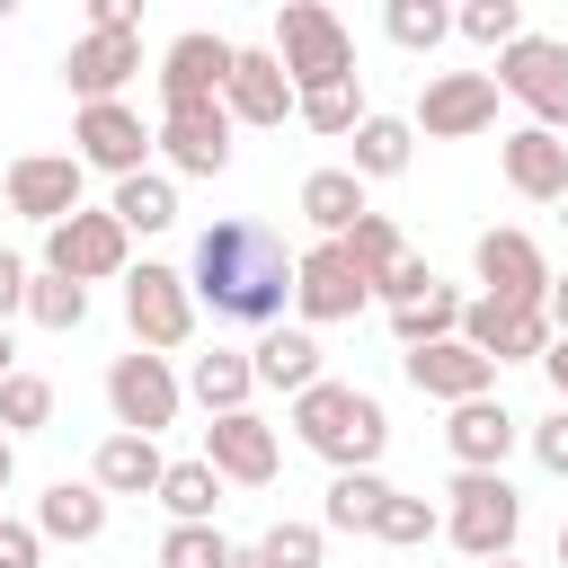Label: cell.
<instances>
[{
    "label": "cell",
    "instance_id": "cell-52",
    "mask_svg": "<svg viewBox=\"0 0 568 568\" xmlns=\"http://www.w3.org/2000/svg\"><path fill=\"white\" fill-rule=\"evenodd\" d=\"M559 568H568V524H559Z\"/></svg>",
    "mask_w": 568,
    "mask_h": 568
},
{
    "label": "cell",
    "instance_id": "cell-15",
    "mask_svg": "<svg viewBox=\"0 0 568 568\" xmlns=\"http://www.w3.org/2000/svg\"><path fill=\"white\" fill-rule=\"evenodd\" d=\"M71 142H80V169H106V178L124 186V178H142V151H151L160 133H142V115H133L124 98H106V106H80Z\"/></svg>",
    "mask_w": 568,
    "mask_h": 568
},
{
    "label": "cell",
    "instance_id": "cell-2",
    "mask_svg": "<svg viewBox=\"0 0 568 568\" xmlns=\"http://www.w3.org/2000/svg\"><path fill=\"white\" fill-rule=\"evenodd\" d=\"M293 435H302L328 470H373L382 444H390V417H382V399L355 390V382H311V390L293 399Z\"/></svg>",
    "mask_w": 568,
    "mask_h": 568
},
{
    "label": "cell",
    "instance_id": "cell-40",
    "mask_svg": "<svg viewBox=\"0 0 568 568\" xmlns=\"http://www.w3.org/2000/svg\"><path fill=\"white\" fill-rule=\"evenodd\" d=\"M160 568H231V541L213 524H169L160 532Z\"/></svg>",
    "mask_w": 568,
    "mask_h": 568
},
{
    "label": "cell",
    "instance_id": "cell-43",
    "mask_svg": "<svg viewBox=\"0 0 568 568\" xmlns=\"http://www.w3.org/2000/svg\"><path fill=\"white\" fill-rule=\"evenodd\" d=\"M532 462H541L550 479H568V408H550V417L532 426Z\"/></svg>",
    "mask_w": 568,
    "mask_h": 568
},
{
    "label": "cell",
    "instance_id": "cell-46",
    "mask_svg": "<svg viewBox=\"0 0 568 568\" xmlns=\"http://www.w3.org/2000/svg\"><path fill=\"white\" fill-rule=\"evenodd\" d=\"M541 373H550V399L568 408V337H550V355H541Z\"/></svg>",
    "mask_w": 568,
    "mask_h": 568
},
{
    "label": "cell",
    "instance_id": "cell-27",
    "mask_svg": "<svg viewBox=\"0 0 568 568\" xmlns=\"http://www.w3.org/2000/svg\"><path fill=\"white\" fill-rule=\"evenodd\" d=\"M186 390L204 399V417H240V408H248V390H257L248 346H213V355H195V364H186Z\"/></svg>",
    "mask_w": 568,
    "mask_h": 568
},
{
    "label": "cell",
    "instance_id": "cell-9",
    "mask_svg": "<svg viewBox=\"0 0 568 568\" xmlns=\"http://www.w3.org/2000/svg\"><path fill=\"white\" fill-rule=\"evenodd\" d=\"M497 89L506 98H524L532 106V124H568V44L559 36H515L506 53H497Z\"/></svg>",
    "mask_w": 568,
    "mask_h": 568
},
{
    "label": "cell",
    "instance_id": "cell-39",
    "mask_svg": "<svg viewBox=\"0 0 568 568\" xmlns=\"http://www.w3.org/2000/svg\"><path fill=\"white\" fill-rule=\"evenodd\" d=\"M435 532H444V515H435L426 497H390L382 524H373V541H390V550H426Z\"/></svg>",
    "mask_w": 568,
    "mask_h": 568
},
{
    "label": "cell",
    "instance_id": "cell-16",
    "mask_svg": "<svg viewBox=\"0 0 568 568\" xmlns=\"http://www.w3.org/2000/svg\"><path fill=\"white\" fill-rule=\"evenodd\" d=\"M470 266H479L488 302H524V311H541V302H550V257H541L524 231H479Z\"/></svg>",
    "mask_w": 568,
    "mask_h": 568
},
{
    "label": "cell",
    "instance_id": "cell-20",
    "mask_svg": "<svg viewBox=\"0 0 568 568\" xmlns=\"http://www.w3.org/2000/svg\"><path fill=\"white\" fill-rule=\"evenodd\" d=\"M204 462H213L222 479H240V488H266L284 453H275V426H266L257 408H240V417H213V426H204Z\"/></svg>",
    "mask_w": 568,
    "mask_h": 568
},
{
    "label": "cell",
    "instance_id": "cell-53",
    "mask_svg": "<svg viewBox=\"0 0 568 568\" xmlns=\"http://www.w3.org/2000/svg\"><path fill=\"white\" fill-rule=\"evenodd\" d=\"M559 222H568V213H559Z\"/></svg>",
    "mask_w": 568,
    "mask_h": 568
},
{
    "label": "cell",
    "instance_id": "cell-11",
    "mask_svg": "<svg viewBox=\"0 0 568 568\" xmlns=\"http://www.w3.org/2000/svg\"><path fill=\"white\" fill-rule=\"evenodd\" d=\"M160 151L178 178H222L231 169V106L195 98V106H160Z\"/></svg>",
    "mask_w": 568,
    "mask_h": 568
},
{
    "label": "cell",
    "instance_id": "cell-1",
    "mask_svg": "<svg viewBox=\"0 0 568 568\" xmlns=\"http://www.w3.org/2000/svg\"><path fill=\"white\" fill-rule=\"evenodd\" d=\"M293 248L266 231V222H248V213H222L204 240H195V266H186V284H195V302H213V320H240V328H275L284 320V302H293Z\"/></svg>",
    "mask_w": 568,
    "mask_h": 568
},
{
    "label": "cell",
    "instance_id": "cell-48",
    "mask_svg": "<svg viewBox=\"0 0 568 568\" xmlns=\"http://www.w3.org/2000/svg\"><path fill=\"white\" fill-rule=\"evenodd\" d=\"M9 373H18V337L0 328V382H9Z\"/></svg>",
    "mask_w": 568,
    "mask_h": 568
},
{
    "label": "cell",
    "instance_id": "cell-49",
    "mask_svg": "<svg viewBox=\"0 0 568 568\" xmlns=\"http://www.w3.org/2000/svg\"><path fill=\"white\" fill-rule=\"evenodd\" d=\"M9 479H18V444L0 435V488H9Z\"/></svg>",
    "mask_w": 568,
    "mask_h": 568
},
{
    "label": "cell",
    "instance_id": "cell-3",
    "mask_svg": "<svg viewBox=\"0 0 568 568\" xmlns=\"http://www.w3.org/2000/svg\"><path fill=\"white\" fill-rule=\"evenodd\" d=\"M275 62H284L293 98H311V89H346V80H355V36L337 27V9H320V0H284V18H275Z\"/></svg>",
    "mask_w": 568,
    "mask_h": 568
},
{
    "label": "cell",
    "instance_id": "cell-26",
    "mask_svg": "<svg viewBox=\"0 0 568 568\" xmlns=\"http://www.w3.org/2000/svg\"><path fill=\"white\" fill-rule=\"evenodd\" d=\"M248 364H257V382H266V390H293V399H302L311 382H328V373H320V337H311V328H266V337L248 346Z\"/></svg>",
    "mask_w": 568,
    "mask_h": 568
},
{
    "label": "cell",
    "instance_id": "cell-19",
    "mask_svg": "<svg viewBox=\"0 0 568 568\" xmlns=\"http://www.w3.org/2000/svg\"><path fill=\"white\" fill-rule=\"evenodd\" d=\"M497 160H506V186H515V195H532V204H568V133H550V124H515V133L497 142Z\"/></svg>",
    "mask_w": 568,
    "mask_h": 568
},
{
    "label": "cell",
    "instance_id": "cell-13",
    "mask_svg": "<svg viewBox=\"0 0 568 568\" xmlns=\"http://www.w3.org/2000/svg\"><path fill=\"white\" fill-rule=\"evenodd\" d=\"M462 337H470L488 364H541L559 328H550V311H524V302H488V293H479V302H462Z\"/></svg>",
    "mask_w": 568,
    "mask_h": 568
},
{
    "label": "cell",
    "instance_id": "cell-17",
    "mask_svg": "<svg viewBox=\"0 0 568 568\" xmlns=\"http://www.w3.org/2000/svg\"><path fill=\"white\" fill-rule=\"evenodd\" d=\"M399 373H408L426 399H444V408H462V399H488V390H497V364H488L470 337H444V346H408V355H399Z\"/></svg>",
    "mask_w": 568,
    "mask_h": 568
},
{
    "label": "cell",
    "instance_id": "cell-37",
    "mask_svg": "<svg viewBox=\"0 0 568 568\" xmlns=\"http://www.w3.org/2000/svg\"><path fill=\"white\" fill-rule=\"evenodd\" d=\"M453 36H470V44L506 53V44L524 36V9H515V0H470V9H453Z\"/></svg>",
    "mask_w": 568,
    "mask_h": 568
},
{
    "label": "cell",
    "instance_id": "cell-42",
    "mask_svg": "<svg viewBox=\"0 0 568 568\" xmlns=\"http://www.w3.org/2000/svg\"><path fill=\"white\" fill-rule=\"evenodd\" d=\"M426 293H435V266H426V257H408L399 275H382V293H373V302H390V311H408V302H426Z\"/></svg>",
    "mask_w": 568,
    "mask_h": 568
},
{
    "label": "cell",
    "instance_id": "cell-10",
    "mask_svg": "<svg viewBox=\"0 0 568 568\" xmlns=\"http://www.w3.org/2000/svg\"><path fill=\"white\" fill-rule=\"evenodd\" d=\"M497 71H444V80H426V98H417V133H435V142H462V133H488L497 124Z\"/></svg>",
    "mask_w": 568,
    "mask_h": 568
},
{
    "label": "cell",
    "instance_id": "cell-22",
    "mask_svg": "<svg viewBox=\"0 0 568 568\" xmlns=\"http://www.w3.org/2000/svg\"><path fill=\"white\" fill-rule=\"evenodd\" d=\"M515 435H524V426L506 417V399H497V390H488V399H462V408L444 417V444H453V462H462V470H497V462L515 453Z\"/></svg>",
    "mask_w": 568,
    "mask_h": 568
},
{
    "label": "cell",
    "instance_id": "cell-34",
    "mask_svg": "<svg viewBox=\"0 0 568 568\" xmlns=\"http://www.w3.org/2000/svg\"><path fill=\"white\" fill-rule=\"evenodd\" d=\"M382 27H390V44H399V53H435V44L453 36V9H444V0H390V9H382Z\"/></svg>",
    "mask_w": 568,
    "mask_h": 568
},
{
    "label": "cell",
    "instance_id": "cell-24",
    "mask_svg": "<svg viewBox=\"0 0 568 568\" xmlns=\"http://www.w3.org/2000/svg\"><path fill=\"white\" fill-rule=\"evenodd\" d=\"M36 532L44 541H98L106 532V488L98 479H53L36 497Z\"/></svg>",
    "mask_w": 568,
    "mask_h": 568
},
{
    "label": "cell",
    "instance_id": "cell-31",
    "mask_svg": "<svg viewBox=\"0 0 568 568\" xmlns=\"http://www.w3.org/2000/svg\"><path fill=\"white\" fill-rule=\"evenodd\" d=\"M160 506L178 515V524H213V506H222V470L195 453V462H169V479H160Z\"/></svg>",
    "mask_w": 568,
    "mask_h": 568
},
{
    "label": "cell",
    "instance_id": "cell-5",
    "mask_svg": "<svg viewBox=\"0 0 568 568\" xmlns=\"http://www.w3.org/2000/svg\"><path fill=\"white\" fill-rule=\"evenodd\" d=\"M124 320H133V346H142V355H169V346L195 337V284H186L178 266L142 257V266L124 275Z\"/></svg>",
    "mask_w": 568,
    "mask_h": 568
},
{
    "label": "cell",
    "instance_id": "cell-8",
    "mask_svg": "<svg viewBox=\"0 0 568 568\" xmlns=\"http://www.w3.org/2000/svg\"><path fill=\"white\" fill-rule=\"evenodd\" d=\"M106 408H115V435H160V426H178V373H169V355H115L106 364Z\"/></svg>",
    "mask_w": 568,
    "mask_h": 568
},
{
    "label": "cell",
    "instance_id": "cell-30",
    "mask_svg": "<svg viewBox=\"0 0 568 568\" xmlns=\"http://www.w3.org/2000/svg\"><path fill=\"white\" fill-rule=\"evenodd\" d=\"M390 337H399V355H408V346H444V337H462V293H453V284H435L426 302L390 311Z\"/></svg>",
    "mask_w": 568,
    "mask_h": 568
},
{
    "label": "cell",
    "instance_id": "cell-4",
    "mask_svg": "<svg viewBox=\"0 0 568 568\" xmlns=\"http://www.w3.org/2000/svg\"><path fill=\"white\" fill-rule=\"evenodd\" d=\"M444 532L462 541V559H515L524 497L506 488V470H462V479H453V515H444Z\"/></svg>",
    "mask_w": 568,
    "mask_h": 568
},
{
    "label": "cell",
    "instance_id": "cell-51",
    "mask_svg": "<svg viewBox=\"0 0 568 568\" xmlns=\"http://www.w3.org/2000/svg\"><path fill=\"white\" fill-rule=\"evenodd\" d=\"M479 568H524V559H479Z\"/></svg>",
    "mask_w": 568,
    "mask_h": 568
},
{
    "label": "cell",
    "instance_id": "cell-7",
    "mask_svg": "<svg viewBox=\"0 0 568 568\" xmlns=\"http://www.w3.org/2000/svg\"><path fill=\"white\" fill-rule=\"evenodd\" d=\"M364 302H373V284H364V266L346 257V240L302 248V266H293V311H302V328H337V320H355Z\"/></svg>",
    "mask_w": 568,
    "mask_h": 568
},
{
    "label": "cell",
    "instance_id": "cell-14",
    "mask_svg": "<svg viewBox=\"0 0 568 568\" xmlns=\"http://www.w3.org/2000/svg\"><path fill=\"white\" fill-rule=\"evenodd\" d=\"M231 62H240V44H231V36H213V27H186V36L160 53V106H195V98H222Z\"/></svg>",
    "mask_w": 568,
    "mask_h": 568
},
{
    "label": "cell",
    "instance_id": "cell-32",
    "mask_svg": "<svg viewBox=\"0 0 568 568\" xmlns=\"http://www.w3.org/2000/svg\"><path fill=\"white\" fill-rule=\"evenodd\" d=\"M106 213H115L124 231H169V222H178V186H169L160 169H142V178H124V186H115V204H106Z\"/></svg>",
    "mask_w": 568,
    "mask_h": 568
},
{
    "label": "cell",
    "instance_id": "cell-47",
    "mask_svg": "<svg viewBox=\"0 0 568 568\" xmlns=\"http://www.w3.org/2000/svg\"><path fill=\"white\" fill-rule=\"evenodd\" d=\"M541 311H550V328L568 337V275H550V302H541Z\"/></svg>",
    "mask_w": 568,
    "mask_h": 568
},
{
    "label": "cell",
    "instance_id": "cell-18",
    "mask_svg": "<svg viewBox=\"0 0 568 568\" xmlns=\"http://www.w3.org/2000/svg\"><path fill=\"white\" fill-rule=\"evenodd\" d=\"M222 106H231V124H284L302 106L293 80H284V62H275V44H240V62L222 80Z\"/></svg>",
    "mask_w": 568,
    "mask_h": 568
},
{
    "label": "cell",
    "instance_id": "cell-44",
    "mask_svg": "<svg viewBox=\"0 0 568 568\" xmlns=\"http://www.w3.org/2000/svg\"><path fill=\"white\" fill-rule=\"evenodd\" d=\"M36 550H44L36 524H0V568H36Z\"/></svg>",
    "mask_w": 568,
    "mask_h": 568
},
{
    "label": "cell",
    "instance_id": "cell-35",
    "mask_svg": "<svg viewBox=\"0 0 568 568\" xmlns=\"http://www.w3.org/2000/svg\"><path fill=\"white\" fill-rule=\"evenodd\" d=\"M27 320L53 328V337H71V328L89 320V284H71V275H36V284H27Z\"/></svg>",
    "mask_w": 568,
    "mask_h": 568
},
{
    "label": "cell",
    "instance_id": "cell-33",
    "mask_svg": "<svg viewBox=\"0 0 568 568\" xmlns=\"http://www.w3.org/2000/svg\"><path fill=\"white\" fill-rule=\"evenodd\" d=\"M346 257H355V266H364V284L382 293V275H399V266H408V240H399V222H390V213H364V222L346 231Z\"/></svg>",
    "mask_w": 568,
    "mask_h": 568
},
{
    "label": "cell",
    "instance_id": "cell-21",
    "mask_svg": "<svg viewBox=\"0 0 568 568\" xmlns=\"http://www.w3.org/2000/svg\"><path fill=\"white\" fill-rule=\"evenodd\" d=\"M133 71H142V36H80V44L62 53V80L80 89V106H106Z\"/></svg>",
    "mask_w": 568,
    "mask_h": 568
},
{
    "label": "cell",
    "instance_id": "cell-41",
    "mask_svg": "<svg viewBox=\"0 0 568 568\" xmlns=\"http://www.w3.org/2000/svg\"><path fill=\"white\" fill-rule=\"evenodd\" d=\"M257 559L266 568H320V524H266L257 532Z\"/></svg>",
    "mask_w": 568,
    "mask_h": 568
},
{
    "label": "cell",
    "instance_id": "cell-36",
    "mask_svg": "<svg viewBox=\"0 0 568 568\" xmlns=\"http://www.w3.org/2000/svg\"><path fill=\"white\" fill-rule=\"evenodd\" d=\"M36 426H53V382H44V373H9V382H0V435L18 444V435H36Z\"/></svg>",
    "mask_w": 568,
    "mask_h": 568
},
{
    "label": "cell",
    "instance_id": "cell-28",
    "mask_svg": "<svg viewBox=\"0 0 568 568\" xmlns=\"http://www.w3.org/2000/svg\"><path fill=\"white\" fill-rule=\"evenodd\" d=\"M390 497H399V488H390L382 470H337L328 497H320V524H337V532H373Z\"/></svg>",
    "mask_w": 568,
    "mask_h": 568
},
{
    "label": "cell",
    "instance_id": "cell-12",
    "mask_svg": "<svg viewBox=\"0 0 568 568\" xmlns=\"http://www.w3.org/2000/svg\"><path fill=\"white\" fill-rule=\"evenodd\" d=\"M0 178H9V213H27V222L53 231V222L80 213V178H89V169H80V151H27V160H9Z\"/></svg>",
    "mask_w": 568,
    "mask_h": 568
},
{
    "label": "cell",
    "instance_id": "cell-25",
    "mask_svg": "<svg viewBox=\"0 0 568 568\" xmlns=\"http://www.w3.org/2000/svg\"><path fill=\"white\" fill-rule=\"evenodd\" d=\"M364 213H373V204H364V178H355V169H311V178H302V222H311L320 240H346Z\"/></svg>",
    "mask_w": 568,
    "mask_h": 568
},
{
    "label": "cell",
    "instance_id": "cell-23",
    "mask_svg": "<svg viewBox=\"0 0 568 568\" xmlns=\"http://www.w3.org/2000/svg\"><path fill=\"white\" fill-rule=\"evenodd\" d=\"M89 479H98L106 497H160L169 462H160V444H151V435H106V444H98V462H89Z\"/></svg>",
    "mask_w": 568,
    "mask_h": 568
},
{
    "label": "cell",
    "instance_id": "cell-38",
    "mask_svg": "<svg viewBox=\"0 0 568 568\" xmlns=\"http://www.w3.org/2000/svg\"><path fill=\"white\" fill-rule=\"evenodd\" d=\"M293 115H302L311 133H328V142H355V124H364V98H355V80H346V89H311Z\"/></svg>",
    "mask_w": 568,
    "mask_h": 568
},
{
    "label": "cell",
    "instance_id": "cell-29",
    "mask_svg": "<svg viewBox=\"0 0 568 568\" xmlns=\"http://www.w3.org/2000/svg\"><path fill=\"white\" fill-rule=\"evenodd\" d=\"M408 151H417V124H408V115H364V124H355V160H346V169H355V178H399V169H408Z\"/></svg>",
    "mask_w": 568,
    "mask_h": 568
},
{
    "label": "cell",
    "instance_id": "cell-45",
    "mask_svg": "<svg viewBox=\"0 0 568 568\" xmlns=\"http://www.w3.org/2000/svg\"><path fill=\"white\" fill-rule=\"evenodd\" d=\"M27 284H36V275H27V257H9V248H0V328H9V311H27Z\"/></svg>",
    "mask_w": 568,
    "mask_h": 568
},
{
    "label": "cell",
    "instance_id": "cell-50",
    "mask_svg": "<svg viewBox=\"0 0 568 568\" xmlns=\"http://www.w3.org/2000/svg\"><path fill=\"white\" fill-rule=\"evenodd\" d=\"M231 568H266V559H257V550H231Z\"/></svg>",
    "mask_w": 568,
    "mask_h": 568
},
{
    "label": "cell",
    "instance_id": "cell-6",
    "mask_svg": "<svg viewBox=\"0 0 568 568\" xmlns=\"http://www.w3.org/2000/svg\"><path fill=\"white\" fill-rule=\"evenodd\" d=\"M133 257V231L115 222V213H71V222H53L44 231V275H71V284H106V275H133L124 266Z\"/></svg>",
    "mask_w": 568,
    "mask_h": 568
}]
</instances>
